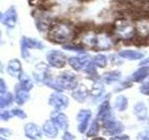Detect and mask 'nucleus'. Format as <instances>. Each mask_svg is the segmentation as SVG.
Masks as SVG:
<instances>
[{"instance_id": "1", "label": "nucleus", "mask_w": 149, "mask_h": 140, "mask_svg": "<svg viewBox=\"0 0 149 140\" xmlns=\"http://www.w3.org/2000/svg\"><path fill=\"white\" fill-rule=\"evenodd\" d=\"M49 38L55 43H66L74 36V28L67 22H59L51 26Z\"/></svg>"}, {"instance_id": "2", "label": "nucleus", "mask_w": 149, "mask_h": 140, "mask_svg": "<svg viewBox=\"0 0 149 140\" xmlns=\"http://www.w3.org/2000/svg\"><path fill=\"white\" fill-rule=\"evenodd\" d=\"M113 31L115 36L122 40H132L136 36V28L132 22L128 20L116 21Z\"/></svg>"}, {"instance_id": "3", "label": "nucleus", "mask_w": 149, "mask_h": 140, "mask_svg": "<svg viewBox=\"0 0 149 140\" xmlns=\"http://www.w3.org/2000/svg\"><path fill=\"white\" fill-rule=\"evenodd\" d=\"M21 48H22V55L24 58H26L29 55V52H28V50L29 49H43L44 46L42 44V42L38 40L23 36L21 39Z\"/></svg>"}, {"instance_id": "4", "label": "nucleus", "mask_w": 149, "mask_h": 140, "mask_svg": "<svg viewBox=\"0 0 149 140\" xmlns=\"http://www.w3.org/2000/svg\"><path fill=\"white\" fill-rule=\"evenodd\" d=\"M47 60L50 65L54 67H63L66 63L64 53L60 50H50L47 54Z\"/></svg>"}, {"instance_id": "5", "label": "nucleus", "mask_w": 149, "mask_h": 140, "mask_svg": "<svg viewBox=\"0 0 149 140\" xmlns=\"http://www.w3.org/2000/svg\"><path fill=\"white\" fill-rule=\"evenodd\" d=\"M56 80L62 90L63 89H74L77 86L76 77L70 72H64Z\"/></svg>"}, {"instance_id": "6", "label": "nucleus", "mask_w": 149, "mask_h": 140, "mask_svg": "<svg viewBox=\"0 0 149 140\" xmlns=\"http://www.w3.org/2000/svg\"><path fill=\"white\" fill-rule=\"evenodd\" d=\"M91 61L90 60V56L87 54H83L77 57H71L69 58L68 63L70 65L76 70H85V68L88 66Z\"/></svg>"}, {"instance_id": "7", "label": "nucleus", "mask_w": 149, "mask_h": 140, "mask_svg": "<svg viewBox=\"0 0 149 140\" xmlns=\"http://www.w3.org/2000/svg\"><path fill=\"white\" fill-rule=\"evenodd\" d=\"M114 39L112 36L105 34V33H101L97 34V39H96V46L95 48L98 50H108L114 46Z\"/></svg>"}, {"instance_id": "8", "label": "nucleus", "mask_w": 149, "mask_h": 140, "mask_svg": "<svg viewBox=\"0 0 149 140\" xmlns=\"http://www.w3.org/2000/svg\"><path fill=\"white\" fill-rule=\"evenodd\" d=\"M2 22L8 28H13L17 22V11L14 7H10L3 14Z\"/></svg>"}, {"instance_id": "9", "label": "nucleus", "mask_w": 149, "mask_h": 140, "mask_svg": "<svg viewBox=\"0 0 149 140\" xmlns=\"http://www.w3.org/2000/svg\"><path fill=\"white\" fill-rule=\"evenodd\" d=\"M49 104L53 106L56 110H62L68 106V99L66 96H64L60 93L52 94L49 99Z\"/></svg>"}, {"instance_id": "10", "label": "nucleus", "mask_w": 149, "mask_h": 140, "mask_svg": "<svg viewBox=\"0 0 149 140\" xmlns=\"http://www.w3.org/2000/svg\"><path fill=\"white\" fill-rule=\"evenodd\" d=\"M51 121H52L53 124L59 129L65 130L68 127L67 118L63 113L59 112L58 110L54 111L53 113L51 114Z\"/></svg>"}, {"instance_id": "11", "label": "nucleus", "mask_w": 149, "mask_h": 140, "mask_svg": "<svg viewBox=\"0 0 149 140\" xmlns=\"http://www.w3.org/2000/svg\"><path fill=\"white\" fill-rule=\"evenodd\" d=\"M91 116V111H88V110H81L77 114V120L78 121L77 128L80 133L85 132V130L88 127V121H90Z\"/></svg>"}, {"instance_id": "12", "label": "nucleus", "mask_w": 149, "mask_h": 140, "mask_svg": "<svg viewBox=\"0 0 149 140\" xmlns=\"http://www.w3.org/2000/svg\"><path fill=\"white\" fill-rule=\"evenodd\" d=\"M104 129H105V134H118L123 130L122 126H121L118 123L113 119H107L104 123Z\"/></svg>"}, {"instance_id": "13", "label": "nucleus", "mask_w": 149, "mask_h": 140, "mask_svg": "<svg viewBox=\"0 0 149 140\" xmlns=\"http://www.w3.org/2000/svg\"><path fill=\"white\" fill-rule=\"evenodd\" d=\"M25 135L28 138L38 140L41 138V131L37 126L34 123H28L26 124L24 128Z\"/></svg>"}, {"instance_id": "14", "label": "nucleus", "mask_w": 149, "mask_h": 140, "mask_svg": "<svg viewBox=\"0 0 149 140\" xmlns=\"http://www.w3.org/2000/svg\"><path fill=\"white\" fill-rule=\"evenodd\" d=\"M8 72L12 77H16V78L20 77L22 74V65L20 61L17 59H13L11 61H9L8 65Z\"/></svg>"}, {"instance_id": "15", "label": "nucleus", "mask_w": 149, "mask_h": 140, "mask_svg": "<svg viewBox=\"0 0 149 140\" xmlns=\"http://www.w3.org/2000/svg\"><path fill=\"white\" fill-rule=\"evenodd\" d=\"M119 56L125 59H129V60H138V59L143 58V53L137 50H121L119 52Z\"/></svg>"}, {"instance_id": "16", "label": "nucleus", "mask_w": 149, "mask_h": 140, "mask_svg": "<svg viewBox=\"0 0 149 140\" xmlns=\"http://www.w3.org/2000/svg\"><path fill=\"white\" fill-rule=\"evenodd\" d=\"M136 33L138 32L141 36H149V22L146 20H139L136 22Z\"/></svg>"}, {"instance_id": "17", "label": "nucleus", "mask_w": 149, "mask_h": 140, "mask_svg": "<svg viewBox=\"0 0 149 140\" xmlns=\"http://www.w3.org/2000/svg\"><path fill=\"white\" fill-rule=\"evenodd\" d=\"M44 134L49 137H54L58 134V128L53 124L52 121H47L43 125Z\"/></svg>"}, {"instance_id": "18", "label": "nucleus", "mask_w": 149, "mask_h": 140, "mask_svg": "<svg viewBox=\"0 0 149 140\" xmlns=\"http://www.w3.org/2000/svg\"><path fill=\"white\" fill-rule=\"evenodd\" d=\"M110 118V106L108 102H104L100 106V109L98 112V119L107 120Z\"/></svg>"}, {"instance_id": "19", "label": "nucleus", "mask_w": 149, "mask_h": 140, "mask_svg": "<svg viewBox=\"0 0 149 140\" xmlns=\"http://www.w3.org/2000/svg\"><path fill=\"white\" fill-rule=\"evenodd\" d=\"M149 74V66H143L138 69L136 72L132 75V79L134 81H142L146 78Z\"/></svg>"}, {"instance_id": "20", "label": "nucleus", "mask_w": 149, "mask_h": 140, "mask_svg": "<svg viewBox=\"0 0 149 140\" xmlns=\"http://www.w3.org/2000/svg\"><path fill=\"white\" fill-rule=\"evenodd\" d=\"M20 78V85H21V88L22 90L24 91H29L32 89L33 87V82L31 80V78L25 75L24 73H22L21 76L19 77Z\"/></svg>"}, {"instance_id": "21", "label": "nucleus", "mask_w": 149, "mask_h": 140, "mask_svg": "<svg viewBox=\"0 0 149 140\" xmlns=\"http://www.w3.org/2000/svg\"><path fill=\"white\" fill-rule=\"evenodd\" d=\"M28 97H29V95H28L27 91L22 90V88L17 89L16 94H15V101L17 102V104H19V105L24 104V103L27 101Z\"/></svg>"}, {"instance_id": "22", "label": "nucleus", "mask_w": 149, "mask_h": 140, "mask_svg": "<svg viewBox=\"0 0 149 140\" xmlns=\"http://www.w3.org/2000/svg\"><path fill=\"white\" fill-rule=\"evenodd\" d=\"M13 100L12 94L10 92H8L4 95H0V108L6 107L11 104V102Z\"/></svg>"}, {"instance_id": "23", "label": "nucleus", "mask_w": 149, "mask_h": 140, "mask_svg": "<svg viewBox=\"0 0 149 140\" xmlns=\"http://www.w3.org/2000/svg\"><path fill=\"white\" fill-rule=\"evenodd\" d=\"M92 62L96 65V66L104 67L106 65V63H107V58H106V56L102 55V54H98V55L94 56Z\"/></svg>"}, {"instance_id": "24", "label": "nucleus", "mask_w": 149, "mask_h": 140, "mask_svg": "<svg viewBox=\"0 0 149 140\" xmlns=\"http://www.w3.org/2000/svg\"><path fill=\"white\" fill-rule=\"evenodd\" d=\"M134 109H135V114H136L140 119L146 118V116L147 114V111H146V106H144L143 104L140 103V104L136 105L134 106Z\"/></svg>"}, {"instance_id": "25", "label": "nucleus", "mask_w": 149, "mask_h": 140, "mask_svg": "<svg viewBox=\"0 0 149 140\" xmlns=\"http://www.w3.org/2000/svg\"><path fill=\"white\" fill-rule=\"evenodd\" d=\"M128 106L127 99L124 96H118L115 101V106L119 110H124Z\"/></svg>"}, {"instance_id": "26", "label": "nucleus", "mask_w": 149, "mask_h": 140, "mask_svg": "<svg viewBox=\"0 0 149 140\" xmlns=\"http://www.w3.org/2000/svg\"><path fill=\"white\" fill-rule=\"evenodd\" d=\"M120 78V72L118 71H114V72H108L104 75V79L107 83L114 82Z\"/></svg>"}, {"instance_id": "27", "label": "nucleus", "mask_w": 149, "mask_h": 140, "mask_svg": "<svg viewBox=\"0 0 149 140\" xmlns=\"http://www.w3.org/2000/svg\"><path fill=\"white\" fill-rule=\"evenodd\" d=\"M86 96H87V92L83 87H81L80 89H77V90H76L74 92V97L78 101L84 100Z\"/></svg>"}, {"instance_id": "28", "label": "nucleus", "mask_w": 149, "mask_h": 140, "mask_svg": "<svg viewBox=\"0 0 149 140\" xmlns=\"http://www.w3.org/2000/svg\"><path fill=\"white\" fill-rule=\"evenodd\" d=\"M98 132H99V124H98L97 121H93L90 131H88V135H95Z\"/></svg>"}, {"instance_id": "29", "label": "nucleus", "mask_w": 149, "mask_h": 140, "mask_svg": "<svg viewBox=\"0 0 149 140\" xmlns=\"http://www.w3.org/2000/svg\"><path fill=\"white\" fill-rule=\"evenodd\" d=\"M11 113H12V115L18 117V118H21V119H24L26 117V114L21 109H13L11 111Z\"/></svg>"}, {"instance_id": "30", "label": "nucleus", "mask_w": 149, "mask_h": 140, "mask_svg": "<svg viewBox=\"0 0 149 140\" xmlns=\"http://www.w3.org/2000/svg\"><path fill=\"white\" fill-rule=\"evenodd\" d=\"M64 49L66 50H74V51H79V50H82V47L80 46H77V45H71V44H68V45H64L63 46Z\"/></svg>"}, {"instance_id": "31", "label": "nucleus", "mask_w": 149, "mask_h": 140, "mask_svg": "<svg viewBox=\"0 0 149 140\" xmlns=\"http://www.w3.org/2000/svg\"><path fill=\"white\" fill-rule=\"evenodd\" d=\"M7 91V86L6 83L4 82L3 79H0V94H3Z\"/></svg>"}, {"instance_id": "32", "label": "nucleus", "mask_w": 149, "mask_h": 140, "mask_svg": "<svg viewBox=\"0 0 149 140\" xmlns=\"http://www.w3.org/2000/svg\"><path fill=\"white\" fill-rule=\"evenodd\" d=\"M141 92L144 94H147L149 95V82L148 83H146L144 85H143L141 87Z\"/></svg>"}, {"instance_id": "33", "label": "nucleus", "mask_w": 149, "mask_h": 140, "mask_svg": "<svg viewBox=\"0 0 149 140\" xmlns=\"http://www.w3.org/2000/svg\"><path fill=\"white\" fill-rule=\"evenodd\" d=\"M9 117H10V115L8 112H2V113H0V120H7L9 119Z\"/></svg>"}, {"instance_id": "34", "label": "nucleus", "mask_w": 149, "mask_h": 140, "mask_svg": "<svg viewBox=\"0 0 149 140\" xmlns=\"http://www.w3.org/2000/svg\"><path fill=\"white\" fill-rule=\"evenodd\" d=\"M111 140H130V138L127 135H118V136H115Z\"/></svg>"}, {"instance_id": "35", "label": "nucleus", "mask_w": 149, "mask_h": 140, "mask_svg": "<svg viewBox=\"0 0 149 140\" xmlns=\"http://www.w3.org/2000/svg\"><path fill=\"white\" fill-rule=\"evenodd\" d=\"M139 140H149V134H141L138 136Z\"/></svg>"}, {"instance_id": "36", "label": "nucleus", "mask_w": 149, "mask_h": 140, "mask_svg": "<svg viewBox=\"0 0 149 140\" xmlns=\"http://www.w3.org/2000/svg\"><path fill=\"white\" fill-rule=\"evenodd\" d=\"M0 134H2V135H9V134H10V131L8 130V129L0 128Z\"/></svg>"}, {"instance_id": "37", "label": "nucleus", "mask_w": 149, "mask_h": 140, "mask_svg": "<svg viewBox=\"0 0 149 140\" xmlns=\"http://www.w3.org/2000/svg\"><path fill=\"white\" fill-rule=\"evenodd\" d=\"M63 140H74V136L69 133H65L63 135Z\"/></svg>"}, {"instance_id": "38", "label": "nucleus", "mask_w": 149, "mask_h": 140, "mask_svg": "<svg viewBox=\"0 0 149 140\" xmlns=\"http://www.w3.org/2000/svg\"><path fill=\"white\" fill-rule=\"evenodd\" d=\"M140 65H143V66H147V65H149V57L146 58V59H143L141 63H140Z\"/></svg>"}, {"instance_id": "39", "label": "nucleus", "mask_w": 149, "mask_h": 140, "mask_svg": "<svg viewBox=\"0 0 149 140\" xmlns=\"http://www.w3.org/2000/svg\"><path fill=\"white\" fill-rule=\"evenodd\" d=\"M0 71H3V64L1 62H0Z\"/></svg>"}, {"instance_id": "40", "label": "nucleus", "mask_w": 149, "mask_h": 140, "mask_svg": "<svg viewBox=\"0 0 149 140\" xmlns=\"http://www.w3.org/2000/svg\"><path fill=\"white\" fill-rule=\"evenodd\" d=\"M2 19H3V14L1 11H0V21H2Z\"/></svg>"}, {"instance_id": "41", "label": "nucleus", "mask_w": 149, "mask_h": 140, "mask_svg": "<svg viewBox=\"0 0 149 140\" xmlns=\"http://www.w3.org/2000/svg\"><path fill=\"white\" fill-rule=\"evenodd\" d=\"M0 140H6V139H4V138H1V137H0Z\"/></svg>"}, {"instance_id": "42", "label": "nucleus", "mask_w": 149, "mask_h": 140, "mask_svg": "<svg viewBox=\"0 0 149 140\" xmlns=\"http://www.w3.org/2000/svg\"><path fill=\"white\" fill-rule=\"evenodd\" d=\"M0 36H1V32H0Z\"/></svg>"}]
</instances>
